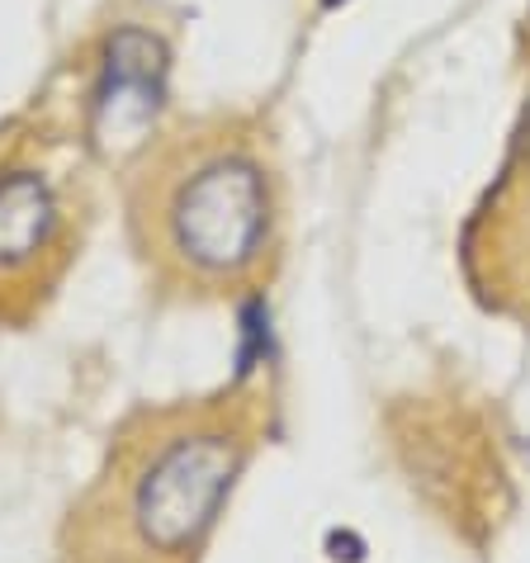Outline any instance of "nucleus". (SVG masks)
Listing matches in <instances>:
<instances>
[{"mask_svg":"<svg viewBox=\"0 0 530 563\" xmlns=\"http://www.w3.org/2000/svg\"><path fill=\"white\" fill-rule=\"evenodd\" d=\"M81 242L76 199L34 162L0 166V327L34 322Z\"/></svg>","mask_w":530,"mask_h":563,"instance_id":"7ed1b4c3","label":"nucleus"},{"mask_svg":"<svg viewBox=\"0 0 530 563\" xmlns=\"http://www.w3.org/2000/svg\"><path fill=\"white\" fill-rule=\"evenodd\" d=\"M129 228L152 285L170 299L256 294L285 246V190L261 133L209 119L143 147L129 180Z\"/></svg>","mask_w":530,"mask_h":563,"instance_id":"f03ea898","label":"nucleus"},{"mask_svg":"<svg viewBox=\"0 0 530 563\" xmlns=\"http://www.w3.org/2000/svg\"><path fill=\"white\" fill-rule=\"evenodd\" d=\"M322 5H341V0H322Z\"/></svg>","mask_w":530,"mask_h":563,"instance_id":"423d86ee","label":"nucleus"},{"mask_svg":"<svg viewBox=\"0 0 530 563\" xmlns=\"http://www.w3.org/2000/svg\"><path fill=\"white\" fill-rule=\"evenodd\" d=\"M265 412L256 388L133 412L67 516L62 563H195L256 455Z\"/></svg>","mask_w":530,"mask_h":563,"instance_id":"f257e3e1","label":"nucleus"},{"mask_svg":"<svg viewBox=\"0 0 530 563\" xmlns=\"http://www.w3.org/2000/svg\"><path fill=\"white\" fill-rule=\"evenodd\" d=\"M464 275L488 312L530 327V96L503 170L464 228Z\"/></svg>","mask_w":530,"mask_h":563,"instance_id":"20e7f679","label":"nucleus"},{"mask_svg":"<svg viewBox=\"0 0 530 563\" xmlns=\"http://www.w3.org/2000/svg\"><path fill=\"white\" fill-rule=\"evenodd\" d=\"M166 86V43L147 29L123 24L109 34L100 76L90 90V143H137L162 104Z\"/></svg>","mask_w":530,"mask_h":563,"instance_id":"39448f33","label":"nucleus"}]
</instances>
